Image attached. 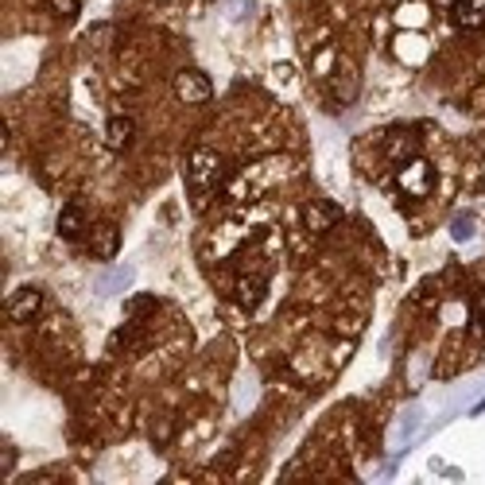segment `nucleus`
Returning a JSON list of instances; mask_svg holds the SVG:
<instances>
[{"label": "nucleus", "instance_id": "nucleus-1", "mask_svg": "<svg viewBox=\"0 0 485 485\" xmlns=\"http://www.w3.org/2000/svg\"><path fill=\"white\" fill-rule=\"evenodd\" d=\"M221 179H226V160L214 148H194L187 156V187L194 199H206L210 190H218Z\"/></svg>", "mask_w": 485, "mask_h": 485}, {"label": "nucleus", "instance_id": "nucleus-2", "mask_svg": "<svg viewBox=\"0 0 485 485\" xmlns=\"http://www.w3.org/2000/svg\"><path fill=\"white\" fill-rule=\"evenodd\" d=\"M396 187L404 190L408 199H427V194L435 190V168L423 156L400 163V168H396Z\"/></svg>", "mask_w": 485, "mask_h": 485}, {"label": "nucleus", "instance_id": "nucleus-3", "mask_svg": "<svg viewBox=\"0 0 485 485\" xmlns=\"http://www.w3.org/2000/svg\"><path fill=\"white\" fill-rule=\"evenodd\" d=\"M171 90H175V97H179L183 105H206V102L214 97V82L206 78L202 71H194V66H187V71H179V74H175Z\"/></svg>", "mask_w": 485, "mask_h": 485}, {"label": "nucleus", "instance_id": "nucleus-4", "mask_svg": "<svg viewBox=\"0 0 485 485\" xmlns=\"http://www.w3.org/2000/svg\"><path fill=\"white\" fill-rule=\"evenodd\" d=\"M342 221V206L326 202V199H315L303 206V226H307L311 233H330Z\"/></svg>", "mask_w": 485, "mask_h": 485}, {"label": "nucleus", "instance_id": "nucleus-5", "mask_svg": "<svg viewBox=\"0 0 485 485\" xmlns=\"http://www.w3.org/2000/svg\"><path fill=\"white\" fill-rule=\"evenodd\" d=\"M39 311H44V291L39 287H20L16 296L8 299V318L12 323H32V318H39Z\"/></svg>", "mask_w": 485, "mask_h": 485}, {"label": "nucleus", "instance_id": "nucleus-6", "mask_svg": "<svg viewBox=\"0 0 485 485\" xmlns=\"http://www.w3.org/2000/svg\"><path fill=\"white\" fill-rule=\"evenodd\" d=\"M86 238H90V253L97 260H113L121 253V229L113 226V221H102V226H93Z\"/></svg>", "mask_w": 485, "mask_h": 485}, {"label": "nucleus", "instance_id": "nucleus-7", "mask_svg": "<svg viewBox=\"0 0 485 485\" xmlns=\"http://www.w3.org/2000/svg\"><path fill=\"white\" fill-rule=\"evenodd\" d=\"M54 229H59V238H63V241H82V238H86V233H90L86 210H82L78 202L63 206V210H59V221H54Z\"/></svg>", "mask_w": 485, "mask_h": 485}, {"label": "nucleus", "instance_id": "nucleus-8", "mask_svg": "<svg viewBox=\"0 0 485 485\" xmlns=\"http://www.w3.org/2000/svg\"><path fill=\"white\" fill-rule=\"evenodd\" d=\"M451 20L459 32H481L485 27V0H454Z\"/></svg>", "mask_w": 485, "mask_h": 485}, {"label": "nucleus", "instance_id": "nucleus-9", "mask_svg": "<svg viewBox=\"0 0 485 485\" xmlns=\"http://www.w3.org/2000/svg\"><path fill=\"white\" fill-rule=\"evenodd\" d=\"M132 136H136V121L132 117H124V113L109 117V124H105V144H109V151H124V148L132 144Z\"/></svg>", "mask_w": 485, "mask_h": 485}, {"label": "nucleus", "instance_id": "nucleus-10", "mask_svg": "<svg viewBox=\"0 0 485 485\" xmlns=\"http://www.w3.org/2000/svg\"><path fill=\"white\" fill-rule=\"evenodd\" d=\"M384 156L400 168V163H408V160L420 156V144H415L412 132H393V136H388V144H384Z\"/></svg>", "mask_w": 485, "mask_h": 485}, {"label": "nucleus", "instance_id": "nucleus-11", "mask_svg": "<svg viewBox=\"0 0 485 485\" xmlns=\"http://www.w3.org/2000/svg\"><path fill=\"white\" fill-rule=\"evenodd\" d=\"M265 287H268V284H265V276H241V280H238V303L253 311L257 303L265 299Z\"/></svg>", "mask_w": 485, "mask_h": 485}, {"label": "nucleus", "instance_id": "nucleus-12", "mask_svg": "<svg viewBox=\"0 0 485 485\" xmlns=\"http://www.w3.org/2000/svg\"><path fill=\"white\" fill-rule=\"evenodd\" d=\"M148 311H156V299H151V296H136V299L124 303V315H129L132 323H136L141 315H148Z\"/></svg>", "mask_w": 485, "mask_h": 485}, {"label": "nucleus", "instance_id": "nucleus-13", "mask_svg": "<svg viewBox=\"0 0 485 485\" xmlns=\"http://www.w3.org/2000/svg\"><path fill=\"white\" fill-rule=\"evenodd\" d=\"M47 8H51L59 20H74L78 8H82V0H47Z\"/></svg>", "mask_w": 485, "mask_h": 485}, {"label": "nucleus", "instance_id": "nucleus-14", "mask_svg": "<svg viewBox=\"0 0 485 485\" xmlns=\"http://www.w3.org/2000/svg\"><path fill=\"white\" fill-rule=\"evenodd\" d=\"M474 326L481 330V338H485V291L474 296Z\"/></svg>", "mask_w": 485, "mask_h": 485}, {"label": "nucleus", "instance_id": "nucleus-15", "mask_svg": "<svg viewBox=\"0 0 485 485\" xmlns=\"http://www.w3.org/2000/svg\"><path fill=\"white\" fill-rule=\"evenodd\" d=\"M466 233H470V221L459 218V221H454V238H466Z\"/></svg>", "mask_w": 485, "mask_h": 485}, {"label": "nucleus", "instance_id": "nucleus-16", "mask_svg": "<svg viewBox=\"0 0 485 485\" xmlns=\"http://www.w3.org/2000/svg\"><path fill=\"white\" fill-rule=\"evenodd\" d=\"M432 5H439V8H454V0H432Z\"/></svg>", "mask_w": 485, "mask_h": 485}]
</instances>
